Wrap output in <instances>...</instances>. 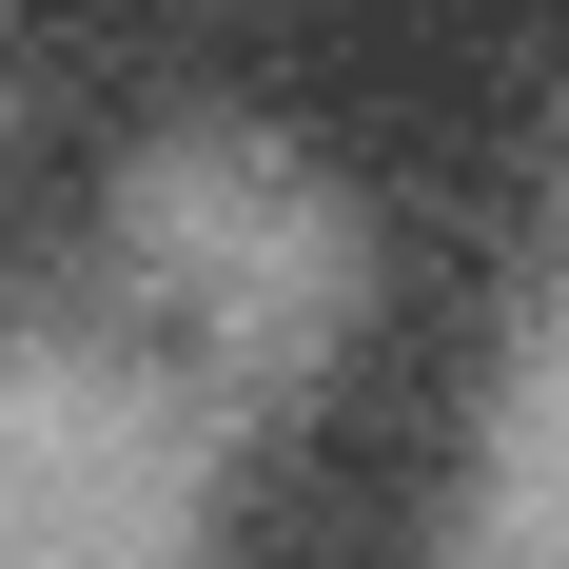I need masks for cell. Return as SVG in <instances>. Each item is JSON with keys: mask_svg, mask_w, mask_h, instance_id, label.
Instances as JSON below:
<instances>
[{"mask_svg": "<svg viewBox=\"0 0 569 569\" xmlns=\"http://www.w3.org/2000/svg\"><path fill=\"white\" fill-rule=\"evenodd\" d=\"M217 118L353 217L452 158H569V0H217Z\"/></svg>", "mask_w": 569, "mask_h": 569, "instance_id": "6da1fadb", "label": "cell"}, {"mask_svg": "<svg viewBox=\"0 0 569 569\" xmlns=\"http://www.w3.org/2000/svg\"><path fill=\"white\" fill-rule=\"evenodd\" d=\"M491 393H511L491 353L353 315L197 491V569H432L471 511V452H491Z\"/></svg>", "mask_w": 569, "mask_h": 569, "instance_id": "7a4b0ae2", "label": "cell"}, {"mask_svg": "<svg viewBox=\"0 0 569 569\" xmlns=\"http://www.w3.org/2000/svg\"><path fill=\"white\" fill-rule=\"evenodd\" d=\"M118 118H79L59 79H20L0 59V353L20 335H59L79 295H99V256H118Z\"/></svg>", "mask_w": 569, "mask_h": 569, "instance_id": "3957f363", "label": "cell"}, {"mask_svg": "<svg viewBox=\"0 0 569 569\" xmlns=\"http://www.w3.org/2000/svg\"><path fill=\"white\" fill-rule=\"evenodd\" d=\"M0 59L59 79L79 118H118V138H158V118L217 99V0H0Z\"/></svg>", "mask_w": 569, "mask_h": 569, "instance_id": "277c9868", "label": "cell"}]
</instances>
